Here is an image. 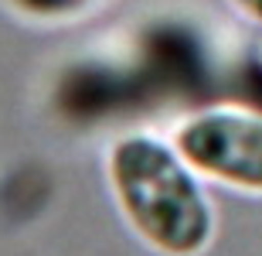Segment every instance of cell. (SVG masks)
Returning a JSON list of instances; mask_svg holds the SVG:
<instances>
[{
  "instance_id": "obj_1",
  "label": "cell",
  "mask_w": 262,
  "mask_h": 256,
  "mask_svg": "<svg viewBox=\"0 0 262 256\" xmlns=\"http://www.w3.org/2000/svg\"><path fill=\"white\" fill-rule=\"evenodd\" d=\"M106 185L129 232L157 256H204L211 249L218 208L204 178L181 157L174 140L150 130L113 140Z\"/></svg>"
},
{
  "instance_id": "obj_2",
  "label": "cell",
  "mask_w": 262,
  "mask_h": 256,
  "mask_svg": "<svg viewBox=\"0 0 262 256\" xmlns=\"http://www.w3.org/2000/svg\"><path fill=\"white\" fill-rule=\"evenodd\" d=\"M170 140L204 181L262 198V113L211 106L184 116Z\"/></svg>"
},
{
  "instance_id": "obj_3",
  "label": "cell",
  "mask_w": 262,
  "mask_h": 256,
  "mask_svg": "<svg viewBox=\"0 0 262 256\" xmlns=\"http://www.w3.org/2000/svg\"><path fill=\"white\" fill-rule=\"evenodd\" d=\"M7 10H14L24 21H38V24H55V21H72L85 10L99 7L102 0H4Z\"/></svg>"
},
{
  "instance_id": "obj_4",
  "label": "cell",
  "mask_w": 262,
  "mask_h": 256,
  "mask_svg": "<svg viewBox=\"0 0 262 256\" xmlns=\"http://www.w3.org/2000/svg\"><path fill=\"white\" fill-rule=\"evenodd\" d=\"M242 17H249V21H255V24H262V0H228Z\"/></svg>"
}]
</instances>
